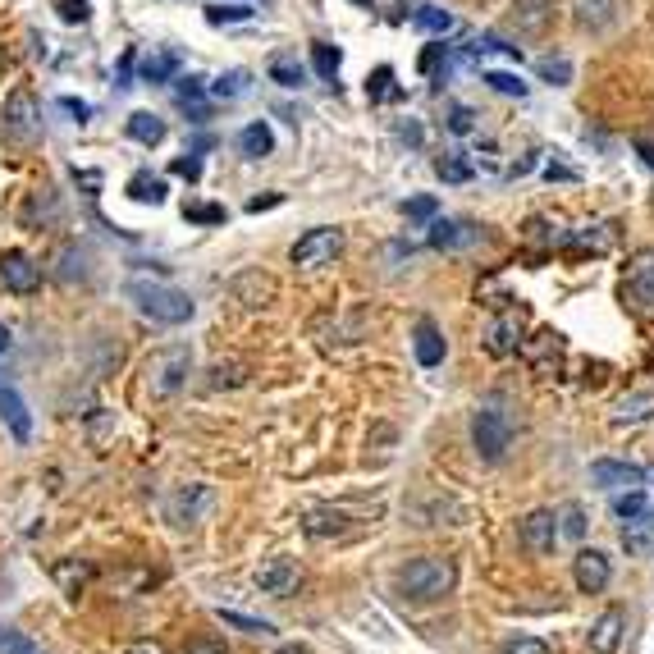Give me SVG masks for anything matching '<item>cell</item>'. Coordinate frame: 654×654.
<instances>
[{
    "mask_svg": "<svg viewBox=\"0 0 654 654\" xmlns=\"http://www.w3.org/2000/svg\"><path fill=\"white\" fill-rule=\"evenodd\" d=\"M211 389H220V385H243V366H234V362H229V366H215V371H211Z\"/></svg>",
    "mask_w": 654,
    "mask_h": 654,
    "instance_id": "cell-47",
    "label": "cell"
},
{
    "mask_svg": "<svg viewBox=\"0 0 654 654\" xmlns=\"http://www.w3.org/2000/svg\"><path fill=\"white\" fill-rule=\"evenodd\" d=\"M87 577H92V568H87V563H78V558H65V563H55V581H60L69 595H78V590L87 586Z\"/></svg>",
    "mask_w": 654,
    "mask_h": 654,
    "instance_id": "cell-29",
    "label": "cell"
},
{
    "mask_svg": "<svg viewBox=\"0 0 654 654\" xmlns=\"http://www.w3.org/2000/svg\"><path fill=\"white\" fill-rule=\"evenodd\" d=\"M247 87H252V74H247V69H229V74H220V78L211 83V97L234 101V97H243Z\"/></svg>",
    "mask_w": 654,
    "mask_h": 654,
    "instance_id": "cell-27",
    "label": "cell"
},
{
    "mask_svg": "<svg viewBox=\"0 0 654 654\" xmlns=\"http://www.w3.org/2000/svg\"><path fill=\"white\" fill-rule=\"evenodd\" d=\"M270 206H279V197H252V202H247V211L257 215V211H270Z\"/></svg>",
    "mask_w": 654,
    "mask_h": 654,
    "instance_id": "cell-52",
    "label": "cell"
},
{
    "mask_svg": "<svg viewBox=\"0 0 654 654\" xmlns=\"http://www.w3.org/2000/svg\"><path fill=\"white\" fill-rule=\"evenodd\" d=\"M270 78H275L279 87H302L307 83V69H302L298 60H289V55H275V60H270Z\"/></svg>",
    "mask_w": 654,
    "mask_h": 654,
    "instance_id": "cell-32",
    "label": "cell"
},
{
    "mask_svg": "<svg viewBox=\"0 0 654 654\" xmlns=\"http://www.w3.org/2000/svg\"><path fill=\"white\" fill-rule=\"evenodd\" d=\"M545 179H572V170H563V165H549Z\"/></svg>",
    "mask_w": 654,
    "mask_h": 654,
    "instance_id": "cell-54",
    "label": "cell"
},
{
    "mask_svg": "<svg viewBox=\"0 0 654 654\" xmlns=\"http://www.w3.org/2000/svg\"><path fill=\"white\" fill-rule=\"evenodd\" d=\"M485 83H490L494 92H504V97H526V83L517 74H504V69H490V74H485Z\"/></svg>",
    "mask_w": 654,
    "mask_h": 654,
    "instance_id": "cell-37",
    "label": "cell"
},
{
    "mask_svg": "<svg viewBox=\"0 0 654 654\" xmlns=\"http://www.w3.org/2000/svg\"><path fill=\"white\" fill-rule=\"evenodd\" d=\"M636 151H641V161L654 170V142H636Z\"/></svg>",
    "mask_w": 654,
    "mask_h": 654,
    "instance_id": "cell-53",
    "label": "cell"
},
{
    "mask_svg": "<svg viewBox=\"0 0 654 654\" xmlns=\"http://www.w3.org/2000/svg\"><path fill=\"white\" fill-rule=\"evenodd\" d=\"M0 650L5 654H33V641L19 632H10V627H0Z\"/></svg>",
    "mask_w": 654,
    "mask_h": 654,
    "instance_id": "cell-45",
    "label": "cell"
},
{
    "mask_svg": "<svg viewBox=\"0 0 654 654\" xmlns=\"http://www.w3.org/2000/svg\"><path fill=\"white\" fill-rule=\"evenodd\" d=\"M0 284L10 293H33L37 284H42V270L33 266L28 252H5V257H0Z\"/></svg>",
    "mask_w": 654,
    "mask_h": 654,
    "instance_id": "cell-14",
    "label": "cell"
},
{
    "mask_svg": "<svg viewBox=\"0 0 654 654\" xmlns=\"http://www.w3.org/2000/svg\"><path fill=\"white\" fill-rule=\"evenodd\" d=\"M517 536H522V545L531 549V554H549L558 540V517L549 513V508H536V513H526L522 522H517Z\"/></svg>",
    "mask_w": 654,
    "mask_h": 654,
    "instance_id": "cell-12",
    "label": "cell"
},
{
    "mask_svg": "<svg viewBox=\"0 0 654 654\" xmlns=\"http://www.w3.org/2000/svg\"><path fill=\"white\" fill-rule=\"evenodd\" d=\"M353 5H371V0H353Z\"/></svg>",
    "mask_w": 654,
    "mask_h": 654,
    "instance_id": "cell-57",
    "label": "cell"
},
{
    "mask_svg": "<svg viewBox=\"0 0 654 654\" xmlns=\"http://www.w3.org/2000/svg\"><path fill=\"white\" fill-rule=\"evenodd\" d=\"M522 348V311H504L499 321L490 325V334H485V353L490 357H508Z\"/></svg>",
    "mask_w": 654,
    "mask_h": 654,
    "instance_id": "cell-16",
    "label": "cell"
},
{
    "mask_svg": "<svg viewBox=\"0 0 654 654\" xmlns=\"http://www.w3.org/2000/svg\"><path fill=\"white\" fill-rule=\"evenodd\" d=\"M37 138H42V106L28 87H14L5 97V142L14 151H28Z\"/></svg>",
    "mask_w": 654,
    "mask_h": 654,
    "instance_id": "cell-4",
    "label": "cell"
},
{
    "mask_svg": "<svg viewBox=\"0 0 654 654\" xmlns=\"http://www.w3.org/2000/svg\"><path fill=\"white\" fill-rule=\"evenodd\" d=\"M627 0H572V19H577L581 33H604L622 19Z\"/></svg>",
    "mask_w": 654,
    "mask_h": 654,
    "instance_id": "cell-9",
    "label": "cell"
},
{
    "mask_svg": "<svg viewBox=\"0 0 654 654\" xmlns=\"http://www.w3.org/2000/svg\"><path fill=\"white\" fill-rule=\"evenodd\" d=\"M339 252H344V229L316 225V229H307V234L293 243V266H298V270H321V266H330Z\"/></svg>",
    "mask_w": 654,
    "mask_h": 654,
    "instance_id": "cell-6",
    "label": "cell"
},
{
    "mask_svg": "<svg viewBox=\"0 0 654 654\" xmlns=\"http://www.w3.org/2000/svg\"><path fill=\"white\" fill-rule=\"evenodd\" d=\"M558 522H563V526H558L563 536H572V540H581V536H586V513H581V504H568V508H563V517H558Z\"/></svg>",
    "mask_w": 654,
    "mask_h": 654,
    "instance_id": "cell-41",
    "label": "cell"
},
{
    "mask_svg": "<svg viewBox=\"0 0 654 654\" xmlns=\"http://www.w3.org/2000/svg\"><path fill=\"white\" fill-rule=\"evenodd\" d=\"M0 421L10 426V435L19 444L33 440V417H28V403H23L14 389H0Z\"/></svg>",
    "mask_w": 654,
    "mask_h": 654,
    "instance_id": "cell-18",
    "label": "cell"
},
{
    "mask_svg": "<svg viewBox=\"0 0 654 654\" xmlns=\"http://www.w3.org/2000/svg\"><path fill=\"white\" fill-rule=\"evenodd\" d=\"M645 508V494L641 490H622L618 499H613V517H618V522H627V517H636Z\"/></svg>",
    "mask_w": 654,
    "mask_h": 654,
    "instance_id": "cell-39",
    "label": "cell"
},
{
    "mask_svg": "<svg viewBox=\"0 0 654 654\" xmlns=\"http://www.w3.org/2000/svg\"><path fill=\"white\" fill-rule=\"evenodd\" d=\"M124 293H129V302L147 316V321L156 325H188L193 321V298L183 289H170V284H151V279H129L124 284Z\"/></svg>",
    "mask_w": 654,
    "mask_h": 654,
    "instance_id": "cell-1",
    "label": "cell"
},
{
    "mask_svg": "<svg viewBox=\"0 0 654 654\" xmlns=\"http://www.w3.org/2000/svg\"><path fill=\"white\" fill-rule=\"evenodd\" d=\"M504 654H549V645L540 641V636H508Z\"/></svg>",
    "mask_w": 654,
    "mask_h": 654,
    "instance_id": "cell-42",
    "label": "cell"
},
{
    "mask_svg": "<svg viewBox=\"0 0 654 654\" xmlns=\"http://www.w3.org/2000/svg\"><path fill=\"white\" fill-rule=\"evenodd\" d=\"M366 97H371V101H394V97H403V92H398V83H394V69L380 65L376 74L366 78Z\"/></svg>",
    "mask_w": 654,
    "mask_h": 654,
    "instance_id": "cell-33",
    "label": "cell"
},
{
    "mask_svg": "<svg viewBox=\"0 0 654 654\" xmlns=\"http://www.w3.org/2000/svg\"><path fill=\"white\" fill-rule=\"evenodd\" d=\"M174 174H183V179H197V174H202V165H197V161H174Z\"/></svg>",
    "mask_w": 654,
    "mask_h": 654,
    "instance_id": "cell-51",
    "label": "cell"
},
{
    "mask_svg": "<svg viewBox=\"0 0 654 654\" xmlns=\"http://www.w3.org/2000/svg\"><path fill=\"white\" fill-rule=\"evenodd\" d=\"M275 654H307V650H302V645H279Z\"/></svg>",
    "mask_w": 654,
    "mask_h": 654,
    "instance_id": "cell-56",
    "label": "cell"
},
{
    "mask_svg": "<svg viewBox=\"0 0 654 654\" xmlns=\"http://www.w3.org/2000/svg\"><path fill=\"white\" fill-rule=\"evenodd\" d=\"M183 215L197 220V225H225V206H215V202H188Z\"/></svg>",
    "mask_w": 654,
    "mask_h": 654,
    "instance_id": "cell-36",
    "label": "cell"
},
{
    "mask_svg": "<svg viewBox=\"0 0 654 654\" xmlns=\"http://www.w3.org/2000/svg\"><path fill=\"white\" fill-rule=\"evenodd\" d=\"M590 481L600 490H641L645 485V472L636 462H613V458H600L590 462Z\"/></svg>",
    "mask_w": 654,
    "mask_h": 654,
    "instance_id": "cell-11",
    "label": "cell"
},
{
    "mask_svg": "<svg viewBox=\"0 0 654 654\" xmlns=\"http://www.w3.org/2000/svg\"><path fill=\"white\" fill-rule=\"evenodd\" d=\"M55 14H60V19L65 23H87V0H55Z\"/></svg>",
    "mask_w": 654,
    "mask_h": 654,
    "instance_id": "cell-43",
    "label": "cell"
},
{
    "mask_svg": "<svg viewBox=\"0 0 654 654\" xmlns=\"http://www.w3.org/2000/svg\"><path fill=\"white\" fill-rule=\"evenodd\" d=\"M188 371H193V348L188 344H165L147 357L142 376H147V394L151 398H174L188 385Z\"/></svg>",
    "mask_w": 654,
    "mask_h": 654,
    "instance_id": "cell-3",
    "label": "cell"
},
{
    "mask_svg": "<svg viewBox=\"0 0 654 654\" xmlns=\"http://www.w3.org/2000/svg\"><path fill=\"white\" fill-rule=\"evenodd\" d=\"M124 654H165V645H156V641H138V645H129Z\"/></svg>",
    "mask_w": 654,
    "mask_h": 654,
    "instance_id": "cell-50",
    "label": "cell"
},
{
    "mask_svg": "<svg viewBox=\"0 0 654 654\" xmlns=\"http://www.w3.org/2000/svg\"><path fill=\"white\" fill-rule=\"evenodd\" d=\"M206 19L211 23H243V19H252V5H206Z\"/></svg>",
    "mask_w": 654,
    "mask_h": 654,
    "instance_id": "cell-40",
    "label": "cell"
},
{
    "mask_svg": "<svg viewBox=\"0 0 654 654\" xmlns=\"http://www.w3.org/2000/svg\"><path fill=\"white\" fill-rule=\"evenodd\" d=\"M252 581H257L261 595H289L293 586H298V563L284 554H270L257 563V572H252Z\"/></svg>",
    "mask_w": 654,
    "mask_h": 654,
    "instance_id": "cell-8",
    "label": "cell"
},
{
    "mask_svg": "<svg viewBox=\"0 0 654 654\" xmlns=\"http://www.w3.org/2000/svg\"><path fill=\"white\" fill-rule=\"evenodd\" d=\"M622 298L632 302L641 316H650V311H654V247H645V252H636V257L627 261V275H622Z\"/></svg>",
    "mask_w": 654,
    "mask_h": 654,
    "instance_id": "cell-7",
    "label": "cell"
},
{
    "mask_svg": "<svg viewBox=\"0 0 654 654\" xmlns=\"http://www.w3.org/2000/svg\"><path fill=\"white\" fill-rule=\"evenodd\" d=\"M129 197L133 202H151V206H161L165 202V179H156V174H147V170H138L129 179Z\"/></svg>",
    "mask_w": 654,
    "mask_h": 654,
    "instance_id": "cell-26",
    "label": "cell"
},
{
    "mask_svg": "<svg viewBox=\"0 0 654 654\" xmlns=\"http://www.w3.org/2000/svg\"><path fill=\"white\" fill-rule=\"evenodd\" d=\"M238 151H243L247 161H261V156L275 151V133H270L266 124H247V129L238 133Z\"/></svg>",
    "mask_w": 654,
    "mask_h": 654,
    "instance_id": "cell-24",
    "label": "cell"
},
{
    "mask_svg": "<svg viewBox=\"0 0 654 654\" xmlns=\"http://www.w3.org/2000/svg\"><path fill=\"white\" fill-rule=\"evenodd\" d=\"M536 74L545 78V83H554V87L572 83V65H568V60H563V55H549V60H540V65H536Z\"/></svg>",
    "mask_w": 654,
    "mask_h": 654,
    "instance_id": "cell-35",
    "label": "cell"
},
{
    "mask_svg": "<svg viewBox=\"0 0 654 654\" xmlns=\"http://www.w3.org/2000/svg\"><path fill=\"white\" fill-rule=\"evenodd\" d=\"M549 14H554V0H513V19L522 37H536L549 28Z\"/></svg>",
    "mask_w": 654,
    "mask_h": 654,
    "instance_id": "cell-19",
    "label": "cell"
},
{
    "mask_svg": "<svg viewBox=\"0 0 654 654\" xmlns=\"http://www.w3.org/2000/svg\"><path fill=\"white\" fill-rule=\"evenodd\" d=\"M129 138L142 142V147H161L165 142V119L151 115V110H133L129 115Z\"/></svg>",
    "mask_w": 654,
    "mask_h": 654,
    "instance_id": "cell-22",
    "label": "cell"
},
{
    "mask_svg": "<svg viewBox=\"0 0 654 654\" xmlns=\"http://www.w3.org/2000/svg\"><path fill=\"white\" fill-rule=\"evenodd\" d=\"M183 654H229L220 636H193V641L183 645Z\"/></svg>",
    "mask_w": 654,
    "mask_h": 654,
    "instance_id": "cell-44",
    "label": "cell"
},
{
    "mask_svg": "<svg viewBox=\"0 0 654 654\" xmlns=\"http://www.w3.org/2000/svg\"><path fill=\"white\" fill-rule=\"evenodd\" d=\"M60 110H65V115H74L78 124H87V115H92V106H87V101H78V97H60Z\"/></svg>",
    "mask_w": 654,
    "mask_h": 654,
    "instance_id": "cell-49",
    "label": "cell"
},
{
    "mask_svg": "<svg viewBox=\"0 0 654 654\" xmlns=\"http://www.w3.org/2000/svg\"><path fill=\"white\" fill-rule=\"evenodd\" d=\"M211 504H215V494L206 490V485H188V490H179L170 499V517L179 526H197L206 513H211Z\"/></svg>",
    "mask_w": 654,
    "mask_h": 654,
    "instance_id": "cell-15",
    "label": "cell"
},
{
    "mask_svg": "<svg viewBox=\"0 0 654 654\" xmlns=\"http://www.w3.org/2000/svg\"><path fill=\"white\" fill-rule=\"evenodd\" d=\"M412 23H417L421 33H440V37H444V33L453 28V14L440 10V5H421V10L412 14Z\"/></svg>",
    "mask_w": 654,
    "mask_h": 654,
    "instance_id": "cell-31",
    "label": "cell"
},
{
    "mask_svg": "<svg viewBox=\"0 0 654 654\" xmlns=\"http://www.w3.org/2000/svg\"><path fill=\"white\" fill-rule=\"evenodd\" d=\"M412 353H417L421 366H440L444 362V334L435 321H417V330H412Z\"/></svg>",
    "mask_w": 654,
    "mask_h": 654,
    "instance_id": "cell-20",
    "label": "cell"
},
{
    "mask_svg": "<svg viewBox=\"0 0 654 654\" xmlns=\"http://www.w3.org/2000/svg\"><path fill=\"white\" fill-rule=\"evenodd\" d=\"M10 353V330H5V325H0V357Z\"/></svg>",
    "mask_w": 654,
    "mask_h": 654,
    "instance_id": "cell-55",
    "label": "cell"
},
{
    "mask_svg": "<svg viewBox=\"0 0 654 654\" xmlns=\"http://www.w3.org/2000/svg\"><path fill=\"white\" fill-rule=\"evenodd\" d=\"M472 444L481 453V462H504L513 449V421L499 408H481L472 417Z\"/></svg>",
    "mask_w": 654,
    "mask_h": 654,
    "instance_id": "cell-5",
    "label": "cell"
},
{
    "mask_svg": "<svg viewBox=\"0 0 654 654\" xmlns=\"http://www.w3.org/2000/svg\"><path fill=\"white\" fill-rule=\"evenodd\" d=\"M344 522H348V517L339 513V508H311V513H307V522H302V531H307L311 540L344 536Z\"/></svg>",
    "mask_w": 654,
    "mask_h": 654,
    "instance_id": "cell-23",
    "label": "cell"
},
{
    "mask_svg": "<svg viewBox=\"0 0 654 654\" xmlns=\"http://www.w3.org/2000/svg\"><path fill=\"white\" fill-rule=\"evenodd\" d=\"M311 65H316V74H321L325 83H334V78H339V65H344V55H339V46L316 42L311 46Z\"/></svg>",
    "mask_w": 654,
    "mask_h": 654,
    "instance_id": "cell-28",
    "label": "cell"
},
{
    "mask_svg": "<svg viewBox=\"0 0 654 654\" xmlns=\"http://www.w3.org/2000/svg\"><path fill=\"white\" fill-rule=\"evenodd\" d=\"M435 174H440L444 183H467L476 170H472V161H467V156L449 151V156H440V161H435Z\"/></svg>",
    "mask_w": 654,
    "mask_h": 654,
    "instance_id": "cell-30",
    "label": "cell"
},
{
    "mask_svg": "<svg viewBox=\"0 0 654 654\" xmlns=\"http://www.w3.org/2000/svg\"><path fill=\"white\" fill-rule=\"evenodd\" d=\"M622 632H627L622 609H604L600 618L590 622V650H595V654H613L622 645Z\"/></svg>",
    "mask_w": 654,
    "mask_h": 654,
    "instance_id": "cell-17",
    "label": "cell"
},
{
    "mask_svg": "<svg viewBox=\"0 0 654 654\" xmlns=\"http://www.w3.org/2000/svg\"><path fill=\"white\" fill-rule=\"evenodd\" d=\"M472 243H481V229L472 220H430V247L435 252H467Z\"/></svg>",
    "mask_w": 654,
    "mask_h": 654,
    "instance_id": "cell-13",
    "label": "cell"
},
{
    "mask_svg": "<svg viewBox=\"0 0 654 654\" xmlns=\"http://www.w3.org/2000/svg\"><path fill=\"white\" fill-rule=\"evenodd\" d=\"M572 577H577L581 595H600V590L609 586V577H613L609 554H600V549H581V554L572 558Z\"/></svg>",
    "mask_w": 654,
    "mask_h": 654,
    "instance_id": "cell-10",
    "label": "cell"
},
{
    "mask_svg": "<svg viewBox=\"0 0 654 654\" xmlns=\"http://www.w3.org/2000/svg\"><path fill=\"white\" fill-rule=\"evenodd\" d=\"M622 545L632 549V554H650L654 549V508H641L636 517L622 522Z\"/></svg>",
    "mask_w": 654,
    "mask_h": 654,
    "instance_id": "cell-21",
    "label": "cell"
},
{
    "mask_svg": "<svg viewBox=\"0 0 654 654\" xmlns=\"http://www.w3.org/2000/svg\"><path fill=\"white\" fill-rule=\"evenodd\" d=\"M174 74H179V55H170V51L142 55V78H147V83H170Z\"/></svg>",
    "mask_w": 654,
    "mask_h": 654,
    "instance_id": "cell-25",
    "label": "cell"
},
{
    "mask_svg": "<svg viewBox=\"0 0 654 654\" xmlns=\"http://www.w3.org/2000/svg\"><path fill=\"white\" fill-rule=\"evenodd\" d=\"M449 129L453 133H472L476 129V115L467 106H449Z\"/></svg>",
    "mask_w": 654,
    "mask_h": 654,
    "instance_id": "cell-46",
    "label": "cell"
},
{
    "mask_svg": "<svg viewBox=\"0 0 654 654\" xmlns=\"http://www.w3.org/2000/svg\"><path fill=\"white\" fill-rule=\"evenodd\" d=\"M403 215L417 220V225H430V220L440 215V202H435V197H412V202H403Z\"/></svg>",
    "mask_w": 654,
    "mask_h": 654,
    "instance_id": "cell-38",
    "label": "cell"
},
{
    "mask_svg": "<svg viewBox=\"0 0 654 654\" xmlns=\"http://www.w3.org/2000/svg\"><path fill=\"white\" fill-rule=\"evenodd\" d=\"M202 92H206L202 78H183V83H179V101H183V106H188V101L197 106V101H202Z\"/></svg>",
    "mask_w": 654,
    "mask_h": 654,
    "instance_id": "cell-48",
    "label": "cell"
},
{
    "mask_svg": "<svg viewBox=\"0 0 654 654\" xmlns=\"http://www.w3.org/2000/svg\"><path fill=\"white\" fill-rule=\"evenodd\" d=\"M215 618L225 622V627H238V632H247V636H275V627H270L266 618H247V613H234V609H220Z\"/></svg>",
    "mask_w": 654,
    "mask_h": 654,
    "instance_id": "cell-34",
    "label": "cell"
},
{
    "mask_svg": "<svg viewBox=\"0 0 654 654\" xmlns=\"http://www.w3.org/2000/svg\"><path fill=\"white\" fill-rule=\"evenodd\" d=\"M458 586V568H453L449 558H412L408 568H398V590L408 595V600H444L449 590Z\"/></svg>",
    "mask_w": 654,
    "mask_h": 654,
    "instance_id": "cell-2",
    "label": "cell"
}]
</instances>
